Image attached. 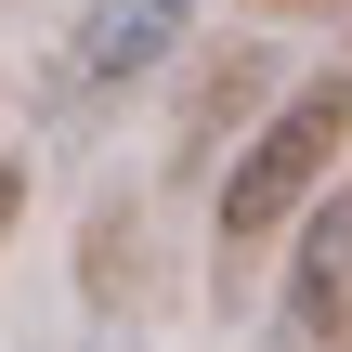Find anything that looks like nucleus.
<instances>
[{
	"label": "nucleus",
	"instance_id": "nucleus-1",
	"mask_svg": "<svg viewBox=\"0 0 352 352\" xmlns=\"http://www.w3.org/2000/svg\"><path fill=\"white\" fill-rule=\"evenodd\" d=\"M340 131H352V78H300L287 104H261V131L235 144V170H222V196H209V248H222V274H248L314 196H327V170H340Z\"/></svg>",
	"mask_w": 352,
	"mask_h": 352
},
{
	"label": "nucleus",
	"instance_id": "nucleus-4",
	"mask_svg": "<svg viewBox=\"0 0 352 352\" xmlns=\"http://www.w3.org/2000/svg\"><path fill=\"white\" fill-rule=\"evenodd\" d=\"M118 274H131V209H104V222H91V300H104V314L131 300Z\"/></svg>",
	"mask_w": 352,
	"mask_h": 352
},
{
	"label": "nucleus",
	"instance_id": "nucleus-2",
	"mask_svg": "<svg viewBox=\"0 0 352 352\" xmlns=\"http://www.w3.org/2000/svg\"><path fill=\"white\" fill-rule=\"evenodd\" d=\"M183 39H196V0H91L78 39H65V65H52V104H65V118H104V104L144 91Z\"/></svg>",
	"mask_w": 352,
	"mask_h": 352
},
{
	"label": "nucleus",
	"instance_id": "nucleus-3",
	"mask_svg": "<svg viewBox=\"0 0 352 352\" xmlns=\"http://www.w3.org/2000/svg\"><path fill=\"white\" fill-rule=\"evenodd\" d=\"M352 314V196L300 209V274H287V340H340Z\"/></svg>",
	"mask_w": 352,
	"mask_h": 352
},
{
	"label": "nucleus",
	"instance_id": "nucleus-5",
	"mask_svg": "<svg viewBox=\"0 0 352 352\" xmlns=\"http://www.w3.org/2000/svg\"><path fill=\"white\" fill-rule=\"evenodd\" d=\"M13 222H26V157H0V248H13Z\"/></svg>",
	"mask_w": 352,
	"mask_h": 352
}]
</instances>
